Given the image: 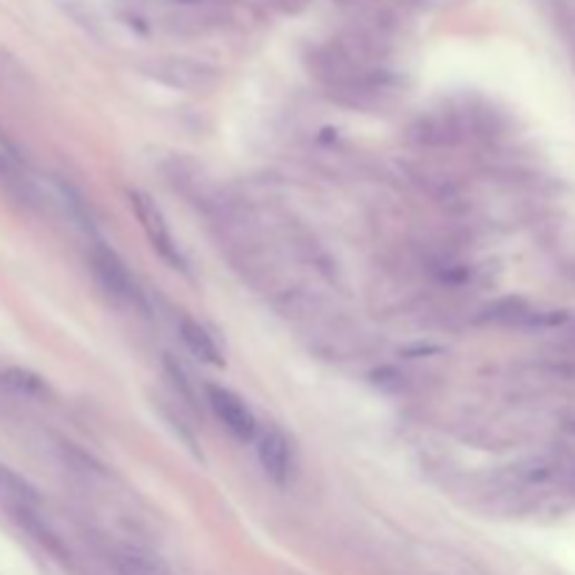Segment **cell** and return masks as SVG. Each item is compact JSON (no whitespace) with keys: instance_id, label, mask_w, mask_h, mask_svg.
Returning a JSON list of instances; mask_svg holds the SVG:
<instances>
[{"instance_id":"4","label":"cell","mask_w":575,"mask_h":575,"mask_svg":"<svg viewBox=\"0 0 575 575\" xmlns=\"http://www.w3.org/2000/svg\"><path fill=\"white\" fill-rule=\"evenodd\" d=\"M255 452H259V463L262 469L273 477L278 486L286 483V477H290V466H292V450H290V441L278 427H267L259 435V446H255Z\"/></svg>"},{"instance_id":"5","label":"cell","mask_w":575,"mask_h":575,"mask_svg":"<svg viewBox=\"0 0 575 575\" xmlns=\"http://www.w3.org/2000/svg\"><path fill=\"white\" fill-rule=\"evenodd\" d=\"M180 337H183L185 348L194 357H200L203 362H211V365H222L219 348H216V342H213V337L208 334L205 326H200L197 321H191V317H183V321H180Z\"/></svg>"},{"instance_id":"8","label":"cell","mask_w":575,"mask_h":575,"mask_svg":"<svg viewBox=\"0 0 575 575\" xmlns=\"http://www.w3.org/2000/svg\"><path fill=\"white\" fill-rule=\"evenodd\" d=\"M6 169H9V161H6V154L0 152V172H6Z\"/></svg>"},{"instance_id":"6","label":"cell","mask_w":575,"mask_h":575,"mask_svg":"<svg viewBox=\"0 0 575 575\" xmlns=\"http://www.w3.org/2000/svg\"><path fill=\"white\" fill-rule=\"evenodd\" d=\"M115 570L118 575H172V570L161 559L141 550H121L115 556Z\"/></svg>"},{"instance_id":"2","label":"cell","mask_w":575,"mask_h":575,"mask_svg":"<svg viewBox=\"0 0 575 575\" xmlns=\"http://www.w3.org/2000/svg\"><path fill=\"white\" fill-rule=\"evenodd\" d=\"M205 393H208V404L216 412V419L236 441L255 438V415L239 393H233L231 388H222V385H208Z\"/></svg>"},{"instance_id":"7","label":"cell","mask_w":575,"mask_h":575,"mask_svg":"<svg viewBox=\"0 0 575 575\" xmlns=\"http://www.w3.org/2000/svg\"><path fill=\"white\" fill-rule=\"evenodd\" d=\"M0 382H4V385H6L9 391H15V393H20V396H28V399H43V396H48L45 379L37 376V373H31V371H23V368H9V371H4V373H0Z\"/></svg>"},{"instance_id":"1","label":"cell","mask_w":575,"mask_h":575,"mask_svg":"<svg viewBox=\"0 0 575 575\" xmlns=\"http://www.w3.org/2000/svg\"><path fill=\"white\" fill-rule=\"evenodd\" d=\"M130 205H133V211H135V216L141 222L146 239L152 242V247L161 253L172 267L185 270V259H183L180 247L174 244V236L169 231V222H166L164 211L157 208V203L152 197H146L144 191H130Z\"/></svg>"},{"instance_id":"3","label":"cell","mask_w":575,"mask_h":575,"mask_svg":"<svg viewBox=\"0 0 575 575\" xmlns=\"http://www.w3.org/2000/svg\"><path fill=\"white\" fill-rule=\"evenodd\" d=\"M90 264H93L95 281L102 283V290L107 295H113L115 301H124V303H141V295L135 290V281L130 278L124 262L118 259L113 250L95 244L93 253H90Z\"/></svg>"}]
</instances>
